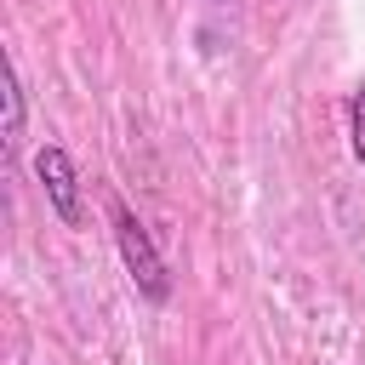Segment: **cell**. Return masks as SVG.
<instances>
[{
	"label": "cell",
	"mask_w": 365,
	"mask_h": 365,
	"mask_svg": "<svg viewBox=\"0 0 365 365\" xmlns=\"http://www.w3.org/2000/svg\"><path fill=\"white\" fill-rule=\"evenodd\" d=\"M348 148H354V160L365 165V80L348 91Z\"/></svg>",
	"instance_id": "277c9868"
},
{
	"label": "cell",
	"mask_w": 365,
	"mask_h": 365,
	"mask_svg": "<svg viewBox=\"0 0 365 365\" xmlns=\"http://www.w3.org/2000/svg\"><path fill=\"white\" fill-rule=\"evenodd\" d=\"M34 177L46 188V205L57 211V222L63 228H80L86 222V211H80V171H74V160H68L63 143H40L34 148Z\"/></svg>",
	"instance_id": "7a4b0ae2"
},
{
	"label": "cell",
	"mask_w": 365,
	"mask_h": 365,
	"mask_svg": "<svg viewBox=\"0 0 365 365\" xmlns=\"http://www.w3.org/2000/svg\"><path fill=\"white\" fill-rule=\"evenodd\" d=\"M108 222H114V245H120V262H125V274H131V285H137V297L143 302H171V268H165V257H160V245H154V234L143 228V217L114 194L108 200Z\"/></svg>",
	"instance_id": "6da1fadb"
},
{
	"label": "cell",
	"mask_w": 365,
	"mask_h": 365,
	"mask_svg": "<svg viewBox=\"0 0 365 365\" xmlns=\"http://www.w3.org/2000/svg\"><path fill=\"white\" fill-rule=\"evenodd\" d=\"M6 148H17L23 143V125H29V91H23V74H17V63L6 57Z\"/></svg>",
	"instance_id": "3957f363"
}]
</instances>
